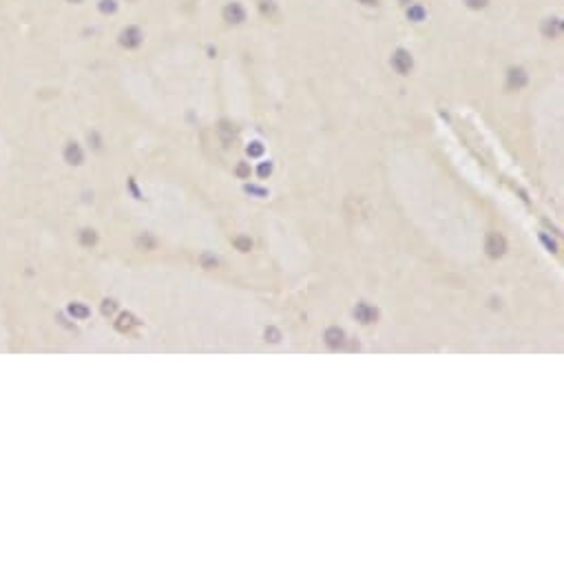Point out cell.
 I'll list each match as a JSON object with an SVG mask.
<instances>
[{
	"instance_id": "1",
	"label": "cell",
	"mask_w": 564,
	"mask_h": 564,
	"mask_svg": "<svg viewBox=\"0 0 564 564\" xmlns=\"http://www.w3.org/2000/svg\"><path fill=\"white\" fill-rule=\"evenodd\" d=\"M412 66H414V60H412L410 51L396 49L394 55H392V69H394L396 73H400V75H407L412 71Z\"/></svg>"
},
{
	"instance_id": "2",
	"label": "cell",
	"mask_w": 564,
	"mask_h": 564,
	"mask_svg": "<svg viewBox=\"0 0 564 564\" xmlns=\"http://www.w3.org/2000/svg\"><path fill=\"white\" fill-rule=\"evenodd\" d=\"M142 40H144V35H142V31L137 27H126L120 33V45L124 49H135V47L142 45Z\"/></svg>"
},
{
	"instance_id": "3",
	"label": "cell",
	"mask_w": 564,
	"mask_h": 564,
	"mask_svg": "<svg viewBox=\"0 0 564 564\" xmlns=\"http://www.w3.org/2000/svg\"><path fill=\"white\" fill-rule=\"evenodd\" d=\"M224 20L230 22V25H241L246 20V9L239 2H230V5L224 7Z\"/></svg>"
},
{
	"instance_id": "4",
	"label": "cell",
	"mask_w": 564,
	"mask_h": 564,
	"mask_svg": "<svg viewBox=\"0 0 564 564\" xmlns=\"http://www.w3.org/2000/svg\"><path fill=\"white\" fill-rule=\"evenodd\" d=\"M504 250H507L504 237L498 235V232H491V235L487 237V252H489L491 257H500V255H504Z\"/></svg>"
},
{
	"instance_id": "5",
	"label": "cell",
	"mask_w": 564,
	"mask_h": 564,
	"mask_svg": "<svg viewBox=\"0 0 564 564\" xmlns=\"http://www.w3.org/2000/svg\"><path fill=\"white\" fill-rule=\"evenodd\" d=\"M542 33L544 38H560L562 35V20L560 18H547L542 22Z\"/></svg>"
},
{
	"instance_id": "6",
	"label": "cell",
	"mask_w": 564,
	"mask_h": 564,
	"mask_svg": "<svg viewBox=\"0 0 564 564\" xmlns=\"http://www.w3.org/2000/svg\"><path fill=\"white\" fill-rule=\"evenodd\" d=\"M507 84H509V89H522L524 84H527V73H524L522 69H509V73H507Z\"/></svg>"
},
{
	"instance_id": "7",
	"label": "cell",
	"mask_w": 564,
	"mask_h": 564,
	"mask_svg": "<svg viewBox=\"0 0 564 564\" xmlns=\"http://www.w3.org/2000/svg\"><path fill=\"white\" fill-rule=\"evenodd\" d=\"M65 160L69 162V164H82L84 155H82V149L75 144V142L66 144V149H65Z\"/></svg>"
},
{
	"instance_id": "8",
	"label": "cell",
	"mask_w": 564,
	"mask_h": 564,
	"mask_svg": "<svg viewBox=\"0 0 564 564\" xmlns=\"http://www.w3.org/2000/svg\"><path fill=\"white\" fill-rule=\"evenodd\" d=\"M259 11L268 20H277L279 18V9H277V5L272 0H259Z\"/></svg>"
},
{
	"instance_id": "9",
	"label": "cell",
	"mask_w": 564,
	"mask_h": 564,
	"mask_svg": "<svg viewBox=\"0 0 564 564\" xmlns=\"http://www.w3.org/2000/svg\"><path fill=\"white\" fill-rule=\"evenodd\" d=\"M325 343H328L330 348H339V345L343 343V332H341L339 328H330L328 332H325Z\"/></svg>"
},
{
	"instance_id": "10",
	"label": "cell",
	"mask_w": 564,
	"mask_h": 564,
	"mask_svg": "<svg viewBox=\"0 0 564 564\" xmlns=\"http://www.w3.org/2000/svg\"><path fill=\"white\" fill-rule=\"evenodd\" d=\"M356 316H359L363 323H372V321L376 319V310L369 308V305H365V303H361L359 308H356Z\"/></svg>"
},
{
	"instance_id": "11",
	"label": "cell",
	"mask_w": 564,
	"mask_h": 564,
	"mask_svg": "<svg viewBox=\"0 0 564 564\" xmlns=\"http://www.w3.org/2000/svg\"><path fill=\"white\" fill-rule=\"evenodd\" d=\"M407 18L414 22H423L425 20V9L420 5H410V9H407Z\"/></svg>"
},
{
	"instance_id": "12",
	"label": "cell",
	"mask_w": 564,
	"mask_h": 564,
	"mask_svg": "<svg viewBox=\"0 0 564 564\" xmlns=\"http://www.w3.org/2000/svg\"><path fill=\"white\" fill-rule=\"evenodd\" d=\"M69 312H71V315H73V316H78V319H84V316L89 315V310H86V308H82V305H78V303H73V305H71V308H69Z\"/></svg>"
},
{
	"instance_id": "13",
	"label": "cell",
	"mask_w": 564,
	"mask_h": 564,
	"mask_svg": "<svg viewBox=\"0 0 564 564\" xmlns=\"http://www.w3.org/2000/svg\"><path fill=\"white\" fill-rule=\"evenodd\" d=\"M115 9H117L115 0H102V2H100V11H102V14H113Z\"/></svg>"
},
{
	"instance_id": "14",
	"label": "cell",
	"mask_w": 564,
	"mask_h": 564,
	"mask_svg": "<svg viewBox=\"0 0 564 564\" xmlns=\"http://www.w3.org/2000/svg\"><path fill=\"white\" fill-rule=\"evenodd\" d=\"M261 153H264V146H261V142H252V144L248 146V155H252V157H259Z\"/></svg>"
},
{
	"instance_id": "15",
	"label": "cell",
	"mask_w": 564,
	"mask_h": 564,
	"mask_svg": "<svg viewBox=\"0 0 564 564\" xmlns=\"http://www.w3.org/2000/svg\"><path fill=\"white\" fill-rule=\"evenodd\" d=\"M464 2H467L469 9H484V7L489 5V0H464Z\"/></svg>"
},
{
	"instance_id": "16",
	"label": "cell",
	"mask_w": 564,
	"mask_h": 564,
	"mask_svg": "<svg viewBox=\"0 0 564 564\" xmlns=\"http://www.w3.org/2000/svg\"><path fill=\"white\" fill-rule=\"evenodd\" d=\"M272 173V164H261L259 166V175L261 177H265V175H270Z\"/></svg>"
},
{
	"instance_id": "17",
	"label": "cell",
	"mask_w": 564,
	"mask_h": 564,
	"mask_svg": "<svg viewBox=\"0 0 564 564\" xmlns=\"http://www.w3.org/2000/svg\"><path fill=\"white\" fill-rule=\"evenodd\" d=\"M82 241H84V244H93V241H95L93 230H84V237H82Z\"/></svg>"
},
{
	"instance_id": "18",
	"label": "cell",
	"mask_w": 564,
	"mask_h": 564,
	"mask_svg": "<svg viewBox=\"0 0 564 564\" xmlns=\"http://www.w3.org/2000/svg\"><path fill=\"white\" fill-rule=\"evenodd\" d=\"M359 2H363V5H367V7H374V5H379V0H359Z\"/></svg>"
},
{
	"instance_id": "19",
	"label": "cell",
	"mask_w": 564,
	"mask_h": 564,
	"mask_svg": "<svg viewBox=\"0 0 564 564\" xmlns=\"http://www.w3.org/2000/svg\"><path fill=\"white\" fill-rule=\"evenodd\" d=\"M400 2H403V5H407V2H410V0H400Z\"/></svg>"
},
{
	"instance_id": "20",
	"label": "cell",
	"mask_w": 564,
	"mask_h": 564,
	"mask_svg": "<svg viewBox=\"0 0 564 564\" xmlns=\"http://www.w3.org/2000/svg\"><path fill=\"white\" fill-rule=\"evenodd\" d=\"M69 2H82V0H69Z\"/></svg>"
}]
</instances>
